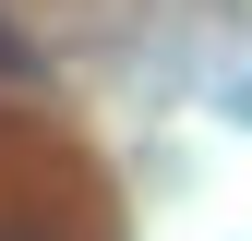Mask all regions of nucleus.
I'll return each instance as SVG.
<instances>
[{
    "label": "nucleus",
    "mask_w": 252,
    "mask_h": 241,
    "mask_svg": "<svg viewBox=\"0 0 252 241\" xmlns=\"http://www.w3.org/2000/svg\"><path fill=\"white\" fill-rule=\"evenodd\" d=\"M0 241H36V229H0Z\"/></svg>",
    "instance_id": "obj_2"
},
{
    "label": "nucleus",
    "mask_w": 252,
    "mask_h": 241,
    "mask_svg": "<svg viewBox=\"0 0 252 241\" xmlns=\"http://www.w3.org/2000/svg\"><path fill=\"white\" fill-rule=\"evenodd\" d=\"M0 84H48V60H36V37H24L12 12H0Z\"/></svg>",
    "instance_id": "obj_1"
}]
</instances>
